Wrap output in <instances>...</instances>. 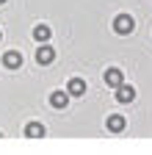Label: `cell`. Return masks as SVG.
I'll use <instances>...</instances> for the list:
<instances>
[{
    "label": "cell",
    "mask_w": 152,
    "mask_h": 155,
    "mask_svg": "<svg viewBox=\"0 0 152 155\" xmlns=\"http://www.w3.org/2000/svg\"><path fill=\"white\" fill-rule=\"evenodd\" d=\"M133 28H136V19H133L130 14H116L113 17V31H116L119 36H130Z\"/></svg>",
    "instance_id": "cell-1"
},
{
    "label": "cell",
    "mask_w": 152,
    "mask_h": 155,
    "mask_svg": "<svg viewBox=\"0 0 152 155\" xmlns=\"http://www.w3.org/2000/svg\"><path fill=\"white\" fill-rule=\"evenodd\" d=\"M133 100H136V89H133L130 83H122V86H116V103L127 105V103H133Z\"/></svg>",
    "instance_id": "cell-2"
},
{
    "label": "cell",
    "mask_w": 152,
    "mask_h": 155,
    "mask_svg": "<svg viewBox=\"0 0 152 155\" xmlns=\"http://www.w3.org/2000/svg\"><path fill=\"white\" fill-rule=\"evenodd\" d=\"M53 61H55V50H53L50 45H42L39 50H36V64L47 67V64H53Z\"/></svg>",
    "instance_id": "cell-3"
},
{
    "label": "cell",
    "mask_w": 152,
    "mask_h": 155,
    "mask_svg": "<svg viewBox=\"0 0 152 155\" xmlns=\"http://www.w3.org/2000/svg\"><path fill=\"white\" fill-rule=\"evenodd\" d=\"M3 67L6 69H20L22 67V53H17V50L3 53Z\"/></svg>",
    "instance_id": "cell-4"
},
{
    "label": "cell",
    "mask_w": 152,
    "mask_h": 155,
    "mask_svg": "<svg viewBox=\"0 0 152 155\" xmlns=\"http://www.w3.org/2000/svg\"><path fill=\"white\" fill-rule=\"evenodd\" d=\"M66 91H69V97H83L86 94V81L83 78H69Z\"/></svg>",
    "instance_id": "cell-5"
},
{
    "label": "cell",
    "mask_w": 152,
    "mask_h": 155,
    "mask_svg": "<svg viewBox=\"0 0 152 155\" xmlns=\"http://www.w3.org/2000/svg\"><path fill=\"white\" fill-rule=\"evenodd\" d=\"M105 125H108V130H111V133H122V130L127 127V119H125L122 114H111Z\"/></svg>",
    "instance_id": "cell-6"
},
{
    "label": "cell",
    "mask_w": 152,
    "mask_h": 155,
    "mask_svg": "<svg viewBox=\"0 0 152 155\" xmlns=\"http://www.w3.org/2000/svg\"><path fill=\"white\" fill-rule=\"evenodd\" d=\"M105 83L108 86H122L125 83V75H122V69H116V67H111V69H105Z\"/></svg>",
    "instance_id": "cell-7"
},
{
    "label": "cell",
    "mask_w": 152,
    "mask_h": 155,
    "mask_svg": "<svg viewBox=\"0 0 152 155\" xmlns=\"http://www.w3.org/2000/svg\"><path fill=\"white\" fill-rule=\"evenodd\" d=\"M50 105H53V108H66V105H69V91H61V89L53 91V94H50Z\"/></svg>",
    "instance_id": "cell-8"
},
{
    "label": "cell",
    "mask_w": 152,
    "mask_h": 155,
    "mask_svg": "<svg viewBox=\"0 0 152 155\" xmlns=\"http://www.w3.org/2000/svg\"><path fill=\"white\" fill-rule=\"evenodd\" d=\"M25 136H28V139H42V136H44V125L42 122H28L25 125Z\"/></svg>",
    "instance_id": "cell-9"
},
{
    "label": "cell",
    "mask_w": 152,
    "mask_h": 155,
    "mask_svg": "<svg viewBox=\"0 0 152 155\" xmlns=\"http://www.w3.org/2000/svg\"><path fill=\"white\" fill-rule=\"evenodd\" d=\"M50 33H53V31H50L47 25H36V28H33V39H36V42H47Z\"/></svg>",
    "instance_id": "cell-10"
},
{
    "label": "cell",
    "mask_w": 152,
    "mask_h": 155,
    "mask_svg": "<svg viewBox=\"0 0 152 155\" xmlns=\"http://www.w3.org/2000/svg\"><path fill=\"white\" fill-rule=\"evenodd\" d=\"M0 3H6V0H0Z\"/></svg>",
    "instance_id": "cell-11"
},
{
    "label": "cell",
    "mask_w": 152,
    "mask_h": 155,
    "mask_svg": "<svg viewBox=\"0 0 152 155\" xmlns=\"http://www.w3.org/2000/svg\"><path fill=\"white\" fill-rule=\"evenodd\" d=\"M0 39H3V33H0Z\"/></svg>",
    "instance_id": "cell-12"
}]
</instances>
